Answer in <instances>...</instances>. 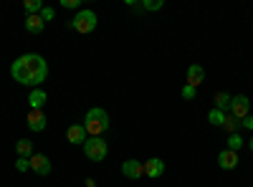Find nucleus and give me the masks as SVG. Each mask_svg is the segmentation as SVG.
Wrapping results in <instances>:
<instances>
[{"label": "nucleus", "instance_id": "nucleus-7", "mask_svg": "<svg viewBox=\"0 0 253 187\" xmlns=\"http://www.w3.org/2000/svg\"><path fill=\"white\" fill-rule=\"evenodd\" d=\"M31 170H33L36 175H41V177L51 175V159H48L46 154H33V157H31Z\"/></svg>", "mask_w": 253, "mask_h": 187}, {"label": "nucleus", "instance_id": "nucleus-17", "mask_svg": "<svg viewBox=\"0 0 253 187\" xmlns=\"http://www.w3.org/2000/svg\"><path fill=\"white\" fill-rule=\"evenodd\" d=\"M223 129H225V132H230V134H238V129H241V121H238L236 116H230V114H225V121H223Z\"/></svg>", "mask_w": 253, "mask_h": 187}, {"label": "nucleus", "instance_id": "nucleus-5", "mask_svg": "<svg viewBox=\"0 0 253 187\" xmlns=\"http://www.w3.org/2000/svg\"><path fill=\"white\" fill-rule=\"evenodd\" d=\"M228 114H230V116H236L238 121L246 119V116L251 114V99L243 96V94L233 96V101H230V112H228Z\"/></svg>", "mask_w": 253, "mask_h": 187}, {"label": "nucleus", "instance_id": "nucleus-26", "mask_svg": "<svg viewBox=\"0 0 253 187\" xmlns=\"http://www.w3.org/2000/svg\"><path fill=\"white\" fill-rule=\"evenodd\" d=\"M61 5L63 8H79L81 3H79V0H61Z\"/></svg>", "mask_w": 253, "mask_h": 187}, {"label": "nucleus", "instance_id": "nucleus-24", "mask_svg": "<svg viewBox=\"0 0 253 187\" xmlns=\"http://www.w3.org/2000/svg\"><path fill=\"white\" fill-rule=\"evenodd\" d=\"M195 94H198V89H193V86H182V99H195Z\"/></svg>", "mask_w": 253, "mask_h": 187}, {"label": "nucleus", "instance_id": "nucleus-8", "mask_svg": "<svg viewBox=\"0 0 253 187\" xmlns=\"http://www.w3.org/2000/svg\"><path fill=\"white\" fill-rule=\"evenodd\" d=\"M122 175L129 177V180H139V177L144 175V164H142L139 159H126V162L122 164Z\"/></svg>", "mask_w": 253, "mask_h": 187}, {"label": "nucleus", "instance_id": "nucleus-22", "mask_svg": "<svg viewBox=\"0 0 253 187\" xmlns=\"http://www.w3.org/2000/svg\"><path fill=\"white\" fill-rule=\"evenodd\" d=\"M15 170H18V172H26V170H31V159H26V157H18V162H15Z\"/></svg>", "mask_w": 253, "mask_h": 187}, {"label": "nucleus", "instance_id": "nucleus-4", "mask_svg": "<svg viewBox=\"0 0 253 187\" xmlns=\"http://www.w3.org/2000/svg\"><path fill=\"white\" fill-rule=\"evenodd\" d=\"M81 147H84V154H86L91 162H101V159H107V152H109L107 142H104L101 137H89L86 142L81 144Z\"/></svg>", "mask_w": 253, "mask_h": 187}, {"label": "nucleus", "instance_id": "nucleus-2", "mask_svg": "<svg viewBox=\"0 0 253 187\" xmlns=\"http://www.w3.org/2000/svg\"><path fill=\"white\" fill-rule=\"evenodd\" d=\"M84 129H86L89 137H101L109 129V114L101 107H94L86 112V119H84Z\"/></svg>", "mask_w": 253, "mask_h": 187}, {"label": "nucleus", "instance_id": "nucleus-11", "mask_svg": "<svg viewBox=\"0 0 253 187\" xmlns=\"http://www.w3.org/2000/svg\"><path fill=\"white\" fill-rule=\"evenodd\" d=\"M144 164V175L147 177H160L162 172H165V162L160 159V157H152V159H147V162H142Z\"/></svg>", "mask_w": 253, "mask_h": 187}, {"label": "nucleus", "instance_id": "nucleus-23", "mask_svg": "<svg viewBox=\"0 0 253 187\" xmlns=\"http://www.w3.org/2000/svg\"><path fill=\"white\" fill-rule=\"evenodd\" d=\"M38 15H41V18H43V23H46V20H53V15H56V13H53V8H48V5H43V10H41Z\"/></svg>", "mask_w": 253, "mask_h": 187}, {"label": "nucleus", "instance_id": "nucleus-16", "mask_svg": "<svg viewBox=\"0 0 253 187\" xmlns=\"http://www.w3.org/2000/svg\"><path fill=\"white\" fill-rule=\"evenodd\" d=\"M230 101H233V96H230V94H225V91L215 94V109H220L223 114H228L230 112Z\"/></svg>", "mask_w": 253, "mask_h": 187}, {"label": "nucleus", "instance_id": "nucleus-1", "mask_svg": "<svg viewBox=\"0 0 253 187\" xmlns=\"http://www.w3.org/2000/svg\"><path fill=\"white\" fill-rule=\"evenodd\" d=\"M10 74H13V78L18 81V84L38 89V86L46 81V76H48V64H46L43 56L26 53V56H20V58L13 61Z\"/></svg>", "mask_w": 253, "mask_h": 187}, {"label": "nucleus", "instance_id": "nucleus-19", "mask_svg": "<svg viewBox=\"0 0 253 187\" xmlns=\"http://www.w3.org/2000/svg\"><path fill=\"white\" fill-rule=\"evenodd\" d=\"M23 8H26V13H28V15H38L41 10H43V3H41V0H26Z\"/></svg>", "mask_w": 253, "mask_h": 187}, {"label": "nucleus", "instance_id": "nucleus-20", "mask_svg": "<svg viewBox=\"0 0 253 187\" xmlns=\"http://www.w3.org/2000/svg\"><path fill=\"white\" fill-rule=\"evenodd\" d=\"M241 147H243V137H241V134H230V137H228V150H230V152H238Z\"/></svg>", "mask_w": 253, "mask_h": 187}, {"label": "nucleus", "instance_id": "nucleus-15", "mask_svg": "<svg viewBox=\"0 0 253 187\" xmlns=\"http://www.w3.org/2000/svg\"><path fill=\"white\" fill-rule=\"evenodd\" d=\"M15 152H18V157L31 159V157H33V142H28V139H18V142H15Z\"/></svg>", "mask_w": 253, "mask_h": 187}, {"label": "nucleus", "instance_id": "nucleus-21", "mask_svg": "<svg viewBox=\"0 0 253 187\" xmlns=\"http://www.w3.org/2000/svg\"><path fill=\"white\" fill-rule=\"evenodd\" d=\"M165 3H162V0H144V3H142V8L144 10H160Z\"/></svg>", "mask_w": 253, "mask_h": 187}, {"label": "nucleus", "instance_id": "nucleus-12", "mask_svg": "<svg viewBox=\"0 0 253 187\" xmlns=\"http://www.w3.org/2000/svg\"><path fill=\"white\" fill-rule=\"evenodd\" d=\"M86 129H84V124H71L69 127V132H66V139L71 142V144H84L86 142Z\"/></svg>", "mask_w": 253, "mask_h": 187}, {"label": "nucleus", "instance_id": "nucleus-9", "mask_svg": "<svg viewBox=\"0 0 253 187\" xmlns=\"http://www.w3.org/2000/svg\"><path fill=\"white\" fill-rule=\"evenodd\" d=\"M203 81H205V71H203V66H200V64L187 66V86L198 89V86L203 84Z\"/></svg>", "mask_w": 253, "mask_h": 187}, {"label": "nucleus", "instance_id": "nucleus-27", "mask_svg": "<svg viewBox=\"0 0 253 187\" xmlns=\"http://www.w3.org/2000/svg\"><path fill=\"white\" fill-rule=\"evenodd\" d=\"M248 147H251V152H253V137L248 139Z\"/></svg>", "mask_w": 253, "mask_h": 187}, {"label": "nucleus", "instance_id": "nucleus-25", "mask_svg": "<svg viewBox=\"0 0 253 187\" xmlns=\"http://www.w3.org/2000/svg\"><path fill=\"white\" fill-rule=\"evenodd\" d=\"M241 127H243V129H253V116H251V114H248L246 119H241Z\"/></svg>", "mask_w": 253, "mask_h": 187}, {"label": "nucleus", "instance_id": "nucleus-18", "mask_svg": "<svg viewBox=\"0 0 253 187\" xmlns=\"http://www.w3.org/2000/svg\"><path fill=\"white\" fill-rule=\"evenodd\" d=\"M208 121L213 124V127H223V121H225V114H223L220 109H210V114H208Z\"/></svg>", "mask_w": 253, "mask_h": 187}, {"label": "nucleus", "instance_id": "nucleus-14", "mask_svg": "<svg viewBox=\"0 0 253 187\" xmlns=\"http://www.w3.org/2000/svg\"><path fill=\"white\" fill-rule=\"evenodd\" d=\"M43 18H41V15H26V31L28 33H33V36H38L41 31H43Z\"/></svg>", "mask_w": 253, "mask_h": 187}, {"label": "nucleus", "instance_id": "nucleus-3", "mask_svg": "<svg viewBox=\"0 0 253 187\" xmlns=\"http://www.w3.org/2000/svg\"><path fill=\"white\" fill-rule=\"evenodd\" d=\"M96 23H99V18H96V13L94 10H89V8H81L74 18H71V28L76 31V33H91L94 28H96Z\"/></svg>", "mask_w": 253, "mask_h": 187}, {"label": "nucleus", "instance_id": "nucleus-6", "mask_svg": "<svg viewBox=\"0 0 253 187\" xmlns=\"http://www.w3.org/2000/svg\"><path fill=\"white\" fill-rule=\"evenodd\" d=\"M26 121H28V129H31V132H43L46 124H48L43 109H31L28 116H26Z\"/></svg>", "mask_w": 253, "mask_h": 187}, {"label": "nucleus", "instance_id": "nucleus-10", "mask_svg": "<svg viewBox=\"0 0 253 187\" xmlns=\"http://www.w3.org/2000/svg\"><path fill=\"white\" fill-rule=\"evenodd\" d=\"M218 164H220V170H236V167H238V152L223 150V152L218 154Z\"/></svg>", "mask_w": 253, "mask_h": 187}, {"label": "nucleus", "instance_id": "nucleus-13", "mask_svg": "<svg viewBox=\"0 0 253 187\" xmlns=\"http://www.w3.org/2000/svg\"><path fill=\"white\" fill-rule=\"evenodd\" d=\"M46 101H48V96H46V91H43V89H33V91H31V96H28L31 109H43V107H46Z\"/></svg>", "mask_w": 253, "mask_h": 187}]
</instances>
